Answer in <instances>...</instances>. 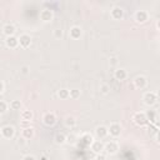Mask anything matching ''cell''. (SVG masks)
<instances>
[{
	"label": "cell",
	"instance_id": "obj_1",
	"mask_svg": "<svg viewBox=\"0 0 160 160\" xmlns=\"http://www.w3.org/2000/svg\"><path fill=\"white\" fill-rule=\"evenodd\" d=\"M132 121H134V124L138 125V126H144V125H146V124H148V120H146L145 112H142V111L135 112L134 116H132Z\"/></svg>",
	"mask_w": 160,
	"mask_h": 160
},
{
	"label": "cell",
	"instance_id": "obj_2",
	"mask_svg": "<svg viewBox=\"0 0 160 160\" xmlns=\"http://www.w3.org/2000/svg\"><path fill=\"white\" fill-rule=\"evenodd\" d=\"M142 99H144V102L148 106H151V105H154L158 101V94L154 92V91H148V92H145Z\"/></svg>",
	"mask_w": 160,
	"mask_h": 160
},
{
	"label": "cell",
	"instance_id": "obj_3",
	"mask_svg": "<svg viewBox=\"0 0 160 160\" xmlns=\"http://www.w3.org/2000/svg\"><path fill=\"white\" fill-rule=\"evenodd\" d=\"M0 132L5 139H11L14 136V134H15V129L11 125H5V126H2L0 129Z\"/></svg>",
	"mask_w": 160,
	"mask_h": 160
},
{
	"label": "cell",
	"instance_id": "obj_4",
	"mask_svg": "<svg viewBox=\"0 0 160 160\" xmlns=\"http://www.w3.org/2000/svg\"><path fill=\"white\" fill-rule=\"evenodd\" d=\"M108 132H109L111 136L118 138V136L121 134V126H120V124H118V122L110 124V126L108 128Z\"/></svg>",
	"mask_w": 160,
	"mask_h": 160
},
{
	"label": "cell",
	"instance_id": "obj_5",
	"mask_svg": "<svg viewBox=\"0 0 160 160\" xmlns=\"http://www.w3.org/2000/svg\"><path fill=\"white\" fill-rule=\"evenodd\" d=\"M52 16H54V14H52V10L51 9H42L40 11V20L44 21V22L51 21L52 20Z\"/></svg>",
	"mask_w": 160,
	"mask_h": 160
},
{
	"label": "cell",
	"instance_id": "obj_6",
	"mask_svg": "<svg viewBox=\"0 0 160 160\" xmlns=\"http://www.w3.org/2000/svg\"><path fill=\"white\" fill-rule=\"evenodd\" d=\"M135 21L138 22V24H144L146 20H148V18H149V14H148V11H145V10H138L136 12H135Z\"/></svg>",
	"mask_w": 160,
	"mask_h": 160
},
{
	"label": "cell",
	"instance_id": "obj_7",
	"mask_svg": "<svg viewBox=\"0 0 160 160\" xmlns=\"http://www.w3.org/2000/svg\"><path fill=\"white\" fill-rule=\"evenodd\" d=\"M42 122L46 125V126H52L55 122H56V116L54 112H46L42 116Z\"/></svg>",
	"mask_w": 160,
	"mask_h": 160
},
{
	"label": "cell",
	"instance_id": "obj_8",
	"mask_svg": "<svg viewBox=\"0 0 160 160\" xmlns=\"http://www.w3.org/2000/svg\"><path fill=\"white\" fill-rule=\"evenodd\" d=\"M111 18L114 19V20H121L122 19V16H124V10H122V8H120V6H114L112 9H111Z\"/></svg>",
	"mask_w": 160,
	"mask_h": 160
},
{
	"label": "cell",
	"instance_id": "obj_9",
	"mask_svg": "<svg viewBox=\"0 0 160 160\" xmlns=\"http://www.w3.org/2000/svg\"><path fill=\"white\" fill-rule=\"evenodd\" d=\"M146 84H148V80H146V78L142 76V75H139V76H136V78L134 79V86H135L136 89H144V88L146 86Z\"/></svg>",
	"mask_w": 160,
	"mask_h": 160
},
{
	"label": "cell",
	"instance_id": "obj_10",
	"mask_svg": "<svg viewBox=\"0 0 160 160\" xmlns=\"http://www.w3.org/2000/svg\"><path fill=\"white\" fill-rule=\"evenodd\" d=\"M5 44H6V46H8L9 49H15V48L19 46V39H18L15 35L8 36V38L5 39Z\"/></svg>",
	"mask_w": 160,
	"mask_h": 160
},
{
	"label": "cell",
	"instance_id": "obj_11",
	"mask_svg": "<svg viewBox=\"0 0 160 160\" xmlns=\"http://www.w3.org/2000/svg\"><path fill=\"white\" fill-rule=\"evenodd\" d=\"M18 39H19V45H20L21 48H29L30 44H31V38H30V35H28V34H22V35H20V38H18Z\"/></svg>",
	"mask_w": 160,
	"mask_h": 160
},
{
	"label": "cell",
	"instance_id": "obj_12",
	"mask_svg": "<svg viewBox=\"0 0 160 160\" xmlns=\"http://www.w3.org/2000/svg\"><path fill=\"white\" fill-rule=\"evenodd\" d=\"M90 148H91V150H92L95 154H100V152L104 150V144H102L101 140H95V141H92V142L90 144Z\"/></svg>",
	"mask_w": 160,
	"mask_h": 160
},
{
	"label": "cell",
	"instance_id": "obj_13",
	"mask_svg": "<svg viewBox=\"0 0 160 160\" xmlns=\"http://www.w3.org/2000/svg\"><path fill=\"white\" fill-rule=\"evenodd\" d=\"M104 150L108 154H115L118 151V144L115 141H108L106 144H104Z\"/></svg>",
	"mask_w": 160,
	"mask_h": 160
},
{
	"label": "cell",
	"instance_id": "obj_14",
	"mask_svg": "<svg viewBox=\"0 0 160 160\" xmlns=\"http://www.w3.org/2000/svg\"><path fill=\"white\" fill-rule=\"evenodd\" d=\"M95 134H96V136H98L99 139H104V138H106V136L109 135V132H108V128L104 126V125L96 126V129H95Z\"/></svg>",
	"mask_w": 160,
	"mask_h": 160
},
{
	"label": "cell",
	"instance_id": "obj_15",
	"mask_svg": "<svg viewBox=\"0 0 160 160\" xmlns=\"http://www.w3.org/2000/svg\"><path fill=\"white\" fill-rule=\"evenodd\" d=\"M2 32L5 34L6 38H8V36H12V35L15 34V26H14L12 24L8 22V24H5V25L2 26Z\"/></svg>",
	"mask_w": 160,
	"mask_h": 160
},
{
	"label": "cell",
	"instance_id": "obj_16",
	"mask_svg": "<svg viewBox=\"0 0 160 160\" xmlns=\"http://www.w3.org/2000/svg\"><path fill=\"white\" fill-rule=\"evenodd\" d=\"M69 34H70V38H72V39H79V38L81 36V34H82V30H81L80 26H76V25H75V26L70 28Z\"/></svg>",
	"mask_w": 160,
	"mask_h": 160
},
{
	"label": "cell",
	"instance_id": "obj_17",
	"mask_svg": "<svg viewBox=\"0 0 160 160\" xmlns=\"http://www.w3.org/2000/svg\"><path fill=\"white\" fill-rule=\"evenodd\" d=\"M126 76H128V72H126L125 69H121V68H120V69H116V70L114 71V78H115L116 80H119V81L125 80Z\"/></svg>",
	"mask_w": 160,
	"mask_h": 160
},
{
	"label": "cell",
	"instance_id": "obj_18",
	"mask_svg": "<svg viewBox=\"0 0 160 160\" xmlns=\"http://www.w3.org/2000/svg\"><path fill=\"white\" fill-rule=\"evenodd\" d=\"M145 116H146L148 122L158 125V116H156V112L154 110H149L148 112H145Z\"/></svg>",
	"mask_w": 160,
	"mask_h": 160
},
{
	"label": "cell",
	"instance_id": "obj_19",
	"mask_svg": "<svg viewBox=\"0 0 160 160\" xmlns=\"http://www.w3.org/2000/svg\"><path fill=\"white\" fill-rule=\"evenodd\" d=\"M80 142H82L84 145H89V146H90V144L92 142V136H91L90 134L85 132V134L81 135V138H80Z\"/></svg>",
	"mask_w": 160,
	"mask_h": 160
},
{
	"label": "cell",
	"instance_id": "obj_20",
	"mask_svg": "<svg viewBox=\"0 0 160 160\" xmlns=\"http://www.w3.org/2000/svg\"><path fill=\"white\" fill-rule=\"evenodd\" d=\"M22 136H24L25 139H31V138L34 136V129H32L31 126L22 129Z\"/></svg>",
	"mask_w": 160,
	"mask_h": 160
},
{
	"label": "cell",
	"instance_id": "obj_21",
	"mask_svg": "<svg viewBox=\"0 0 160 160\" xmlns=\"http://www.w3.org/2000/svg\"><path fill=\"white\" fill-rule=\"evenodd\" d=\"M32 116H34V114H32L31 110H24V111L21 112V119H22V120L31 121V120H32Z\"/></svg>",
	"mask_w": 160,
	"mask_h": 160
},
{
	"label": "cell",
	"instance_id": "obj_22",
	"mask_svg": "<svg viewBox=\"0 0 160 160\" xmlns=\"http://www.w3.org/2000/svg\"><path fill=\"white\" fill-rule=\"evenodd\" d=\"M55 142L56 144H64V142H66V136L64 135V134H61V132H58L56 135H55Z\"/></svg>",
	"mask_w": 160,
	"mask_h": 160
},
{
	"label": "cell",
	"instance_id": "obj_23",
	"mask_svg": "<svg viewBox=\"0 0 160 160\" xmlns=\"http://www.w3.org/2000/svg\"><path fill=\"white\" fill-rule=\"evenodd\" d=\"M75 124H76V120H75L74 116H66V119H65V125H66L68 128H74Z\"/></svg>",
	"mask_w": 160,
	"mask_h": 160
},
{
	"label": "cell",
	"instance_id": "obj_24",
	"mask_svg": "<svg viewBox=\"0 0 160 160\" xmlns=\"http://www.w3.org/2000/svg\"><path fill=\"white\" fill-rule=\"evenodd\" d=\"M58 96L60 99H68L69 98V90L68 89H60L58 91Z\"/></svg>",
	"mask_w": 160,
	"mask_h": 160
},
{
	"label": "cell",
	"instance_id": "obj_25",
	"mask_svg": "<svg viewBox=\"0 0 160 160\" xmlns=\"http://www.w3.org/2000/svg\"><path fill=\"white\" fill-rule=\"evenodd\" d=\"M79 96H80V90H78V89L69 90V98H71V99H78Z\"/></svg>",
	"mask_w": 160,
	"mask_h": 160
},
{
	"label": "cell",
	"instance_id": "obj_26",
	"mask_svg": "<svg viewBox=\"0 0 160 160\" xmlns=\"http://www.w3.org/2000/svg\"><path fill=\"white\" fill-rule=\"evenodd\" d=\"M10 108H11L12 110H20V108H21L20 100H12V101L10 102Z\"/></svg>",
	"mask_w": 160,
	"mask_h": 160
},
{
	"label": "cell",
	"instance_id": "obj_27",
	"mask_svg": "<svg viewBox=\"0 0 160 160\" xmlns=\"http://www.w3.org/2000/svg\"><path fill=\"white\" fill-rule=\"evenodd\" d=\"M6 110H8V104H6L5 101L0 100V115H1V114H4Z\"/></svg>",
	"mask_w": 160,
	"mask_h": 160
},
{
	"label": "cell",
	"instance_id": "obj_28",
	"mask_svg": "<svg viewBox=\"0 0 160 160\" xmlns=\"http://www.w3.org/2000/svg\"><path fill=\"white\" fill-rule=\"evenodd\" d=\"M149 132H151V134H156V132H159V130H158V125H155V124H150V125H149Z\"/></svg>",
	"mask_w": 160,
	"mask_h": 160
},
{
	"label": "cell",
	"instance_id": "obj_29",
	"mask_svg": "<svg viewBox=\"0 0 160 160\" xmlns=\"http://www.w3.org/2000/svg\"><path fill=\"white\" fill-rule=\"evenodd\" d=\"M75 141H76V136H75L74 134L66 136V142H69V144H74Z\"/></svg>",
	"mask_w": 160,
	"mask_h": 160
},
{
	"label": "cell",
	"instance_id": "obj_30",
	"mask_svg": "<svg viewBox=\"0 0 160 160\" xmlns=\"http://www.w3.org/2000/svg\"><path fill=\"white\" fill-rule=\"evenodd\" d=\"M54 36H55L56 39H60V38L62 36V31H61L60 29H56V30H54Z\"/></svg>",
	"mask_w": 160,
	"mask_h": 160
},
{
	"label": "cell",
	"instance_id": "obj_31",
	"mask_svg": "<svg viewBox=\"0 0 160 160\" xmlns=\"http://www.w3.org/2000/svg\"><path fill=\"white\" fill-rule=\"evenodd\" d=\"M21 160H36V159H35V156H34V155H30V154H29V155H25Z\"/></svg>",
	"mask_w": 160,
	"mask_h": 160
},
{
	"label": "cell",
	"instance_id": "obj_32",
	"mask_svg": "<svg viewBox=\"0 0 160 160\" xmlns=\"http://www.w3.org/2000/svg\"><path fill=\"white\" fill-rule=\"evenodd\" d=\"M21 126H22V129H25V128H29V126H30V121L22 120V121H21Z\"/></svg>",
	"mask_w": 160,
	"mask_h": 160
},
{
	"label": "cell",
	"instance_id": "obj_33",
	"mask_svg": "<svg viewBox=\"0 0 160 160\" xmlns=\"http://www.w3.org/2000/svg\"><path fill=\"white\" fill-rule=\"evenodd\" d=\"M21 72H22L24 75H26V74L29 72V66H26V65H25V66H22V68H21Z\"/></svg>",
	"mask_w": 160,
	"mask_h": 160
},
{
	"label": "cell",
	"instance_id": "obj_34",
	"mask_svg": "<svg viewBox=\"0 0 160 160\" xmlns=\"http://www.w3.org/2000/svg\"><path fill=\"white\" fill-rule=\"evenodd\" d=\"M100 89H101V91H102L104 94H106V92H108V90H109L108 85H105V84H104V85H101V88H100Z\"/></svg>",
	"mask_w": 160,
	"mask_h": 160
},
{
	"label": "cell",
	"instance_id": "obj_35",
	"mask_svg": "<svg viewBox=\"0 0 160 160\" xmlns=\"http://www.w3.org/2000/svg\"><path fill=\"white\" fill-rule=\"evenodd\" d=\"M96 160H105V155H102L101 152H100V154H98V156H96Z\"/></svg>",
	"mask_w": 160,
	"mask_h": 160
},
{
	"label": "cell",
	"instance_id": "obj_36",
	"mask_svg": "<svg viewBox=\"0 0 160 160\" xmlns=\"http://www.w3.org/2000/svg\"><path fill=\"white\" fill-rule=\"evenodd\" d=\"M116 64V59L115 58H111L110 59V65H115Z\"/></svg>",
	"mask_w": 160,
	"mask_h": 160
},
{
	"label": "cell",
	"instance_id": "obj_37",
	"mask_svg": "<svg viewBox=\"0 0 160 160\" xmlns=\"http://www.w3.org/2000/svg\"><path fill=\"white\" fill-rule=\"evenodd\" d=\"M4 91V82L2 81H0V94Z\"/></svg>",
	"mask_w": 160,
	"mask_h": 160
},
{
	"label": "cell",
	"instance_id": "obj_38",
	"mask_svg": "<svg viewBox=\"0 0 160 160\" xmlns=\"http://www.w3.org/2000/svg\"><path fill=\"white\" fill-rule=\"evenodd\" d=\"M40 160H48V159H46V158H45V156H42V158H41V159H40Z\"/></svg>",
	"mask_w": 160,
	"mask_h": 160
},
{
	"label": "cell",
	"instance_id": "obj_39",
	"mask_svg": "<svg viewBox=\"0 0 160 160\" xmlns=\"http://www.w3.org/2000/svg\"><path fill=\"white\" fill-rule=\"evenodd\" d=\"M0 121H1V116H0Z\"/></svg>",
	"mask_w": 160,
	"mask_h": 160
},
{
	"label": "cell",
	"instance_id": "obj_40",
	"mask_svg": "<svg viewBox=\"0 0 160 160\" xmlns=\"http://www.w3.org/2000/svg\"><path fill=\"white\" fill-rule=\"evenodd\" d=\"M48 160H49V159H48Z\"/></svg>",
	"mask_w": 160,
	"mask_h": 160
}]
</instances>
